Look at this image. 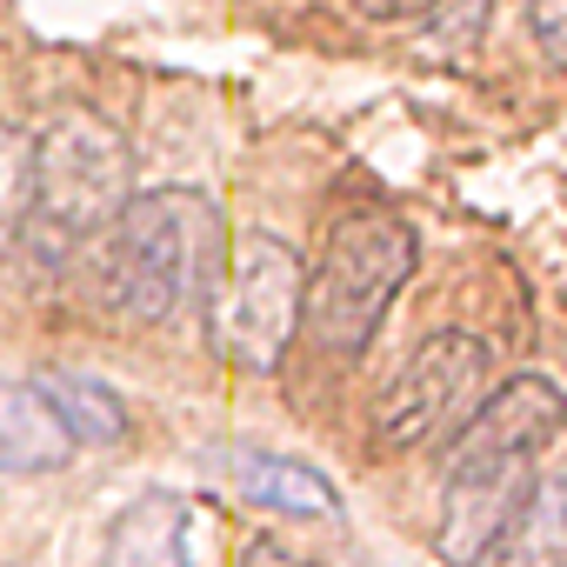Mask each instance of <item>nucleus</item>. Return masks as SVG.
Returning a JSON list of instances; mask_svg holds the SVG:
<instances>
[{
  "instance_id": "obj_1",
  "label": "nucleus",
  "mask_w": 567,
  "mask_h": 567,
  "mask_svg": "<svg viewBox=\"0 0 567 567\" xmlns=\"http://www.w3.org/2000/svg\"><path fill=\"white\" fill-rule=\"evenodd\" d=\"M101 234H107V254H101L107 308L134 328L174 321L187 301L207 295V280L220 267V214L194 187L127 194Z\"/></svg>"
},
{
  "instance_id": "obj_2",
  "label": "nucleus",
  "mask_w": 567,
  "mask_h": 567,
  "mask_svg": "<svg viewBox=\"0 0 567 567\" xmlns=\"http://www.w3.org/2000/svg\"><path fill=\"white\" fill-rule=\"evenodd\" d=\"M414 274V227L394 207H354L334 220L321 267L301 280V328L328 354H361L388 301Z\"/></svg>"
},
{
  "instance_id": "obj_3",
  "label": "nucleus",
  "mask_w": 567,
  "mask_h": 567,
  "mask_svg": "<svg viewBox=\"0 0 567 567\" xmlns=\"http://www.w3.org/2000/svg\"><path fill=\"white\" fill-rule=\"evenodd\" d=\"M301 280H308L301 254L274 234H240L227 247L207 295H214V341L234 368L274 374L288 361V348L301 334Z\"/></svg>"
},
{
  "instance_id": "obj_4",
  "label": "nucleus",
  "mask_w": 567,
  "mask_h": 567,
  "mask_svg": "<svg viewBox=\"0 0 567 567\" xmlns=\"http://www.w3.org/2000/svg\"><path fill=\"white\" fill-rule=\"evenodd\" d=\"M134 194V147L101 114H61L34 134V220L61 240H94Z\"/></svg>"
},
{
  "instance_id": "obj_5",
  "label": "nucleus",
  "mask_w": 567,
  "mask_h": 567,
  "mask_svg": "<svg viewBox=\"0 0 567 567\" xmlns=\"http://www.w3.org/2000/svg\"><path fill=\"white\" fill-rule=\"evenodd\" d=\"M481 388H487V348L474 334H461V328H441L381 388L374 441L381 447H427V441H441V434H454L467 421Z\"/></svg>"
},
{
  "instance_id": "obj_6",
  "label": "nucleus",
  "mask_w": 567,
  "mask_h": 567,
  "mask_svg": "<svg viewBox=\"0 0 567 567\" xmlns=\"http://www.w3.org/2000/svg\"><path fill=\"white\" fill-rule=\"evenodd\" d=\"M560 434V388L547 374H520L501 394L474 401L467 421L454 427L447 467H507V461H540Z\"/></svg>"
},
{
  "instance_id": "obj_7",
  "label": "nucleus",
  "mask_w": 567,
  "mask_h": 567,
  "mask_svg": "<svg viewBox=\"0 0 567 567\" xmlns=\"http://www.w3.org/2000/svg\"><path fill=\"white\" fill-rule=\"evenodd\" d=\"M214 467L227 474V487L240 501H260V507H280V514H315V520H334L341 514V494L321 467L295 461V454H267V447H220Z\"/></svg>"
},
{
  "instance_id": "obj_8",
  "label": "nucleus",
  "mask_w": 567,
  "mask_h": 567,
  "mask_svg": "<svg viewBox=\"0 0 567 567\" xmlns=\"http://www.w3.org/2000/svg\"><path fill=\"white\" fill-rule=\"evenodd\" d=\"M187 520L194 514L181 494H167V487L134 494L107 527L101 567H187Z\"/></svg>"
},
{
  "instance_id": "obj_9",
  "label": "nucleus",
  "mask_w": 567,
  "mask_h": 567,
  "mask_svg": "<svg viewBox=\"0 0 567 567\" xmlns=\"http://www.w3.org/2000/svg\"><path fill=\"white\" fill-rule=\"evenodd\" d=\"M74 461V434L34 381H0V474H54Z\"/></svg>"
},
{
  "instance_id": "obj_10",
  "label": "nucleus",
  "mask_w": 567,
  "mask_h": 567,
  "mask_svg": "<svg viewBox=\"0 0 567 567\" xmlns=\"http://www.w3.org/2000/svg\"><path fill=\"white\" fill-rule=\"evenodd\" d=\"M34 388L48 394V408L61 414V427L74 434V447H114V441H127V401H121L107 381L48 368Z\"/></svg>"
},
{
  "instance_id": "obj_11",
  "label": "nucleus",
  "mask_w": 567,
  "mask_h": 567,
  "mask_svg": "<svg viewBox=\"0 0 567 567\" xmlns=\"http://www.w3.org/2000/svg\"><path fill=\"white\" fill-rule=\"evenodd\" d=\"M481 567H560V474H534L520 514L494 534Z\"/></svg>"
},
{
  "instance_id": "obj_12",
  "label": "nucleus",
  "mask_w": 567,
  "mask_h": 567,
  "mask_svg": "<svg viewBox=\"0 0 567 567\" xmlns=\"http://www.w3.org/2000/svg\"><path fill=\"white\" fill-rule=\"evenodd\" d=\"M34 227V141L0 121V254H14Z\"/></svg>"
},
{
  "instance_id": "obj_13",
  "label": "nucleus",
  "mask_w": 567,
  "mask_h": 567,
  "mask_svg": "<svg viewBox=\"0 0 567 567\" xmlns=\"http://www.w3.org/2000/svg\"><path fill=\"white\" fill-rule=\"evenodd\" d=\"M527 34L547 68H567V0H527Z\"/></svg>"
},
{
  "instance_id": "obj_14",
  "label": "nucleus",
  "mask_w": 567,
  "mask_h": 567,
  "mask_svg": "<svg viewBox=\"0 0 567 567\" xmlns=\"http://www.w3.org/2000/svg\"><path fill=\"white\" fill-rule=\"evenodd\" d=\"M240 567H315V560H308V554H295L288 540H274V534H260V540H247Z\"/></svg>"
},
{
  "instance_id": "obj_15",
  "label": "nucleus",
  "mask_w": 567,
  "mask_h": 567,
  "mask_svg": "<svg viewBox=\"0 0 567 567\" xmlns=\"http://www.w3.org/2000/svg\"><path fill=\"white\" fill-rule=\"evenodd\" d=\"M354 8H361L368 21H414V14L434 8V0H354Z\"/></svg>"
}]
</instances>
